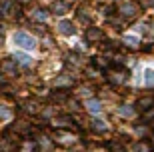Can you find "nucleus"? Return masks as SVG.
Masks as SVG:
<instances>
[{
	"label": "nucleus",
	"mask_w": 154,
	"mask_h": 152,
	"mask_svg": "<svg viewBox=\"0 0 154 152\" xmlns=\"http://www.w3.org/2000/svg\"><path fill=\"white\" fill-rule=\"evenodd\" d=\"M12 40H14V44H18L20 48H24V50H32V48H36V40L30 36V34L26 32H16L14 36H12Z\"/></svg>",
	"instance_id": "f257e3e1"
},
{
	"label": "nucleus",
	"mask_w": 154,
	"mask_h": 152,
	"mask_svg": "<svg viewBox=\"0 0 154 152\" xmlns=\"http://www.w3.org/2000/svg\"><path fill=\"white\" fill-rule=\"evenodd\" d=\"M138 12H140V8H138L136 2H124V4L120 6V14H122L124 20H132V18H136Z\"/></svg>",
	"instance_id": "f03ea898"
},
{
	"label": "nucleus",
	"mask_w": 154,
	"mask_h": 152,
	"mask_svg": "<svg viewBox=\"0 0 154 152\" xmlns=\"http://www.w3.org/2000/svg\"><path fill=\"white\" fill-rule=\"evenodd\" d=\"M108 78H110V82L112 84H122L126 80V76H128V72L124 70V66H112V68H108Z\"/></svg>",
	"instance_id": "7ed1b4c3"
},
{
	"label": "nucleus",
	"mask_w": 154,
	"mask_h": 152,
	"mask_svg": "<svg viewBox=\"0 0 154 152\" xmlns=\"http://www.w3.org/2000/svg\"><path fill=\"white\" fill-rule=\"evenodd\" d=\"M0 72L2 76H16V62L14 58H6L0 62Z\"/></svg>",
	"instance_id": "20e7f679"
},
{
	"label": "nucleus",
	"mask_w": 154,
	"mask_h": 152,
	"mask_svg": "<svg viewBox=\"0 0 154 152\" xmlns=\"http://www.w3.org/2000/svg\"><path fill=\"white\" fill-rule=\"evenodd\" d=\"M102 38H104V34H102V30H100V28H94V26H92V28L86 30V40L92 42V44H94V42H100Z\"/></svg>",
	"instance_id": "39448f33"
},
{
	"label": "nucleus",
	"mask_w": 154,
	"mask_h": 152,
	"mask_svg": "<svg viewBox=\"0 0 154 152\" xmlns=\"http://www.w3.org/2000/svg\"><path fill=\"white\" fill-rule=\"evenodd\" d=\"M50 10L54 12V14H58V16H62V14L68 12V2H64V0H56V2H52Z\"/></svg>",
	"instance_id": "423d86ee"
},
{
	"label": "nucleus",
	"mask_w": 154,
	"mask_h": 152,
	"mask_svg": "<svg viewBox=\"0 0 154 152\" xmlns=\"http://www.w3.org/2000/svg\"><path fill=\"white\" fill-rule=\"evenodd\" d=\"M52 126L54 128H70L72 126V118L70 116H58V118L52 120Z\"/></svg>",
	"instance_id": "0eeeda50"
},
{
	"label": "nucleus",
	"mask_w": 154,
	"mask_h": 152,
	"mask_svg": "<svg viewBox=\"0 0 154 152\" xmlns=\"http://www.w3.org/2000/svg\"><path fill=\"white\" fill-rule=\"evenodd\" d=\"M58 32L64 34V36H70V34H74L76 30H74V24H72V22H68V20H62V22L58 24Z\"/></svg>",
	"instance_id": "6e6552de"
},
{
	"label": "nucleus",
	"mask_w": 154,
	"mask_h": 152,
	"mask_svg": "<svg viewBox=\"0 0 154 152\" xmlns=\"http://www.w3.org/2000/svg\"><path fill=\"white\" fill-rule=\"evenodd\" d=\"M56 138H58L60 144H66V146H70V144H74V142H76V136L70 134V132H58Z\"/></svg>",
	"instance_id": "1a4fd4ad"
},
{
	"label": "nucleus",
	"mask_w": 154,
	"mask_h": 152,
	"mask_svg": "<svg viewBox=\"0 0 154 152\" xmlns=\"http://www.w3.org/2000/svg\"><path fill=\"white\" fill-rule=\"evenodd\" d=\"M14 62L22 64V66H30L32 64V58L28 54H24V52H14Z\"/></svg>",
	"instance_id": "9d476101"
},
{
	"label": "nucleus",
	"mask_w": 154,
	"mask_h": 152,
	"mask_svg": "<svg viewBox=\"0 0 154 152\" xmlns=\"http://www.w3.org/2000/svg\"><path fill=\"white\" fill-rule=\"evenodd\" d=\"M86 108H88V112H90V114H98L100 110H102V104H100V100L90 98V100L86 102Z\"/></svg>",
	"instance_id": "9b49d317"
},
{
	"label": "nucleus",
	"mask_w": 154,
	"mask_h": 152,
	"mask_svg": "<svg viewBox=\"0 0 154 152\" xmlns=\"http://www.w3.org/2000/svg\"><path fill=\"white\" fill-rule=\"evenodd\" d=\"M56 84L58 86H66V88H68V86L74 84V78H72L70 74H60V76L56 78Z\"/></svg>",
	"instance_id": "f8f14e48"
},
{
	"label": "nucleus",
	"mask_w": 154,
	"mask_h": 152,
	"mask_svg": "<svg viewBox=\"0 0 154 152\" xmlns=\"http://www.w3.org/2000/svg\"><path fill=\"white\" fill-rule=\"evenodd\" d=\"M152 106H154V98L152 96H146V98H140V100H138V108H140L142 112H146V110L152 108Z\"/></svg>",
	"instance_id": "ddd939ff"
},
{
	"label": "nucleus",
	"mask_w": 154,
	"mask_h": 152,
	"mask_svg": "<svg viewBox=\"0 0 154 152\" xmlns=\"http://www.w3.org/2000/svg\"><path fill=\"white\" fill-rule=\"evenodd\" d=\"M32 18H34V20H40V22H44V20H48V12L42 10V8H34V10H32Z\"/></svg>",
	"instance_id": "4468645a"
},
{
	"label": "nucleus",
	"mask_w": 154,
	"mask_h": 152,
	"mask_svg": "<svg viewBox=\"0 0 154 152\" xmlns=\"http://www.w3.org/2000/svg\"><path fill=\"white\" fill-rule=\"evenodd\" d=\"M92 130H94V132H106V130H108V126H106V122H104V120H92Z\"/></svg>",
	"instance_id": "2eb2a0df"
},
{
	"label": "nucleus",
	"mask_w": 154,
	"mask_h": 152,
	"mask_svg": "<svg viewBox=\"0 0 154 152\" xmlns=\"http://www.w3.org/2000/svg\"><path fill=\"white\" fill-rule=\"evenodd\" d=\"M92 66H98V68H102V70H108L110 64L106 62V58H104V56H96V58H94V62H92Z\"/></svg>",
	"instance_id": "dca6fc26"
},
{
	"label": "nucleus",
	"mask_w": 154,
	"mask_h": 152,
	"mask_svg": "<svg viewBox=\"0 0 154 152\" xmlns=\"http://www.w3.org/2000/svg\"><path fill=\"white\" fill-rule=\"evenodd\" d=\"M144 86H154V70H144Z\"/></svg>",
	"instance_id": "f3484780"
},
{
	"label": "nucleus",
	"mask_w": 154,
	"mask_h": 152,
	"mask_svg": "<svg viewBox=\"0 0 154 152\" xmlns=\"http://www.w3.org/2000/svg\"><path fill=\"white\" fill-rule=\"evenodd\" d=\"M50 146H52V142H50V138H46V136H40V140H38V148L40 150H50Z\"/></svg>",
	"instance_id": "a211bd4d"
},
{
	"label": "nucleus",
	"mask_w": 154,
	"mask_h": 152,
	"mask_svg": "<svg viewBox=\"0 0 154 152\" xmlns=\"http://www.w3.org/2000/svg\"><path fill=\"white\" fill-rule=\"evenodd\" d=\"M118 114H120V116H124V118H132V116H134V108H132V106H120Z\"/></svg>",
	"instance_id": "6ab92c4d"
},
{
	"label": "nucleus",
	"mask_w": 154,
	"mask_h": 152,
	"mask_svg": "<svg viewBox=\"0 0 154 152\" xmlns=\"http://www.w3.org/2000/svg\"><path fill=\"white\" fill-rule=\"evenodd\" d=\"M124 44L130 46V48H136V46H138V38H136V36H132V34H126V36H124Z\"/></svg>",
	"instance_id": "aec40b11"
},
{
	"label": "nucleus",
	"mask_w": 154,
	"mask_h": 152,
	"mask_svg": "<svg viewBox=\"0 0 154 152\" xmlns=\"http://www.w3.org/2000/svg\"><path fill=\"white\" fill-rule=\"evenodd\" d=\"M132 152H150V146L144 144V142H136V144L132 146Z\"/></svg>",
	"instance_id": "412c9836"
},
{
	"label": "nucleus",
	"mask_w": 154,
	"mask_h": 152,
	"mask_svg": "<svg viewBox=\"0 0 154 152\" xmlns=\"http://www.w3.org/2000/svg\"><path fill=\"white\" fill-rule=\"evenodd\" d=\"M66 98H68V94H66V92H60V90L52 92V100H54V102H64Z\"/></svg>",
	"instance_id": "4be33fe9"
},
{
	"label": "nucleus",
	"mask_w": 154,
	"mask_h": 152,
	"mask_svg": "<svg viewBox=\"0 0 154 152\" xmlns=\"http://www.w3.org/2000/svg\"><path fill=\"white\" fill-rule=\"evenodd\" d=\"M10 116H12V112L8 110V106L0 104V118H2V120H6V118H10Z\"/></svg>",
	"instance_id": "5701e85b"
},
{
	"label": "nucleus",
	"mask_w": 154,
	"mask_h": 152,
	"mask_svg": "<svg viewBox=\"0 0 154 152\" xmlns=\"http://www.w3.org/2000/svg\"><path fill=\"white\" fill-rule=\"evenodd\" d=\"M66 62L72 64V66H80V58L76 56V54H68V56H66Z\"/></svg>",
	"instance_id": "b1692460"
},
{
	"label": "nucleus",
	"mask_w": 154,
	"mask_h": 152,
	"mask_svg": "<svg viewBox=\"0 0 154 152\" xmlns=\"http://www.w3.org/2000/svg\"><path fill=\"white\" fill-rule=\"evenodd\" d=\"M90 94H92L90 86H80L78 88V96H90Z\"/></svg>",
	"instance_id": "393cba45"
},
{
	"label": "nucleus",
	"mask_w": 154,
	"mask_h": 152,
	"mask_svg": "<svg viewBox=\"0 0 154 152\" xmlns=\"http://www.w3.org/2000/svg\"><path fill=\"white\" fill-rule=\"evenodd\" d=\"M36 146L38 144H34V142H26V144H22V152H34Z\"/></svg>",
	"instance_id": "a878e982"
},
{
	"label": "nucleus",
	"mask_w": 154,
	"mask_h": 152,
	"mask_svg": "<svg viewBox=\"0 0 154 152\" xmlns=\"http://www.w3.org/2000/svg\"><path fill=\"white\" fill-rule=\"evenodd\" d=\"M86 74H88L90 78H96V76H100V72L96 70V66H90V68H86Z\"/></svg>",
	"instance_id": "bb28decb"
},
{
	"label": "nucleus",
	"mask_w": 154,
	"mask_h": 152,
	"mask_svg": "<svg viewBox=\"0 0 154 152\" xmlns=\"http://www.w3.org/2000/svg\"><path fill=\"white\" fill-rule=\"evenodd\" d=\"M26 112L36 114V112H38V104H36V102H28V104H26Z\"/></svg>",
	"instance_id": "cd10ccee"
},
{
	"label": "nucleus",
	"mask_w": 154,
	"mask_h": 152,
	"mask_svg": "<svg viewBox=\"0 0 154 152\" xmlns=\"http://www.w3.org/2000/svg\"><path fill=\"white\" fill-rule=\"evenodd\" d=\"M144 120H154V106L148 108V110L144 112Z\"/></svg>",
	"instance_id": "c85d7f7f"
},
{
	"label": "nucleus",
	"mask_w": 154,
	"mask_h": 152,
	"mask_svg": "<svg viewBox=\"0 0 154 152\" xmlns=\"http://www.w3.org/2000/svg\"><path fill=\"white\" fill-rule=\"evenodd\" d=\"M110 150H112V152H124V148H122V144L114 142V144H110Z\"/></svg>",
	"instance_id": "c756f323"
},
{
	"label": "nucleus",
	"mask_w": 154,
	"mask_h": 152,
	"mask_svg": "<svg viewBox=\"0 0 154 152\" xmlns=\"http://www.w3.org/2000/svg\"><path fill=\"white\" fill-rule=\"evenodd\" d=\"M104 14H114V6H106V8H104Z\"/></svg>",
	"instance_id": "7c9ffc66"
},
{
	"label": "nucleus",
	"mask_w": 154,
	"mask_h": 152,
	"mask_svg": "<svg viewBox=\"0 0 154 152\" xmlns=\"http://www.w3.org/2000/svg\"><path fill=\"white\" fill-rule=\"evenodd\" d=\"M144 6H154V0H142Z\"/></svg>",
	"instance_id": "2f4dec72"
},
{
	"label": "nucleus",
	"mask_w": 154,
	"mask_h": 152,
	"mask_svg": "<svg viewBox=\"0 0 154 152\" xmlns=\"http://www.w3.org/2000/svg\"><path fill=\"white\" fill-rule=\"evenodd\" d=\"M34 30H36L38 34H44V26H34Z\"/></svg>",
	"instance_id": "473e14b6"
},
{
	"label": "nucleus",
	"mask_w": 154,
	"mask_h": 152,
	"mask_svg": "<svg viewBox=\"0 0 154 152\" xmlns=\"http://www.w3.org/2000/svg\"><path fill=\"white\" fill-rule=\"evenodd\" d=\"M2 82H4V78H2V72H0V84H2Z\"/></svg>",
	"instance_id": "72a5a7b5"
},
{
	"label": "nucleus",
	"mask_w": 154,
	"mask_h": 152,
	"mask_svg": "<svg viewBox=\"0 0 154 152\" xmlns=\"http://www.w3.org/2000/svg\"><path fill=\"white\" fill-rule=\"evenodd\" d=\"M0 18H2V12H0Z\"/></svg>",
	"instance_id": "f704fd0d"
}]
</instances>
